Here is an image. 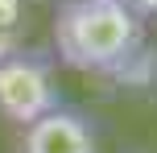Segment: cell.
Listing matches in <instances>:
<instances>
[{"mask_svg": "<svg viewBox=\"0 0 157 153\" xmlns=\"http://www.w3.org/2000/svg\"><path fill=\"white\" fill-rule=\"evenodd\" d=\"M54 50L71 71L124 75L141 50V17L124 0H62L54 13Z\"/></svg>", "mask_w": 157, "mask_h": 153, "instance_id": "1", "label": "cell"}, {"mask_svg": "<svg viewBox=\"0 0 157 153\" xmlns=\"http://www.w3.org/2000/svg\"><path fill=\"white\" fill-rule=\"evenodd\" d=\"M136 17H157V0H124Z\"/></svg>", "mask_w": 157, "mask_h": 153, "instance_id": "5", "label": "cell"}, {"mask_svg": "<svg viewBox=\"0 0 157 153\" xmlns=\"http://www.w3.org/2000/svg\"><path fill=\"white\" fill-rule=\"evenodd\" d=\"M25 153H99L87 116L71 108H54L25 128Z\"/></svg>", "mask_w": 157, "mask_h": 153, "instance_id": "3", "label": "cell"}, {"mask_svg": "<svg viewBox=\"0 0 157 153\" xmlns=\"http://www.w3.org/2000/svg\"><path fill=\"white\" fill-rule=\"evenodd\" d=\"M54 108H62V104H58L54 75L41 62V54L17 50V54L0 58V116L4 120L29 128L33 120H41Z\"/></svg>", "mask_w": 157, "mask_h": 153, "instance_id": "2", "label": "cell"}, {"mask_svg": "<svg viewBox=\"0 0 157 153\" xmlns=\"http://www.w3.org/2000/svg\"><path fill=\"white\" fill-rule=\"evenodd\" d=\"M25 25H29V0H0V58L25 50Z\"/></svg>", "mask_w": 157, "mask_h": 153, "instance_id": "4", "label": "cell"}]
</instances>
